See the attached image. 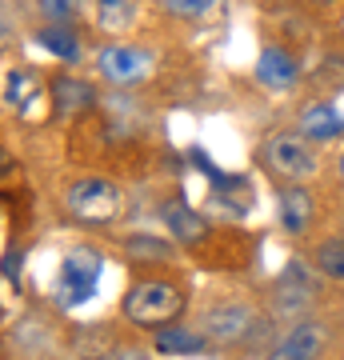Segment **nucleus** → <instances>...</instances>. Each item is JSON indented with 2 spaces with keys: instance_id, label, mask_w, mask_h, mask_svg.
Wrapping results in <instances>:
<instances>
[{
  "instance_id": "nucleus-13",
  "label": "nucleus",
  "mask_w": 344,
  "mask_h": 360,
  "mask_svg": "<svg viewBox=\"0 0 344 360\" xmlns=\"http://www.w3.org/2000/svg\"><path fill=\"white\" fill-rule=\"evenodd\" d=\"M92 104V89L84 84V80H52V108H56V116L60 120H68V116H80L84 108Z\"/></svg>"
},
{
  "instance_id": "nucleus-22",
  "label": "nucleus",
  "mask_w": 344,
  "mask_h": 360,
  "mask_svg": "<svg viewBox=\"0 0 344 360\" xmlns=\"http://www.w3.org/2000/svg\"><path fill=\"white\" fill-rule=\"evenodd\" d=\"M312 4H332V0H312Z\"/></svg>"
},
{
  "instance_id": "nucleus-10",
  "label": "nucleus",
  "mask_w": 344,
  "mask_h": 360,
  "mask_svg": "<svg viewBox=\"0 0 344 360\" xmlns=\"http://www.w3.org/2000/svg\"><path fill=\"white\" fill-rule=\"evenodd\" d=\"M120 257L128 264H136V269H160V264H177L180 260V248L165 236H148V232H132L120 240Z\"/></svg>"
},
{
  "instance_id": "nucleus-16",
  "label": "nucleus",
  "mask_w": 344,
  "mask_h": 360,
  "mask_svg": "<svg viewBox=\"0 0 344 360\" xmlns=\"http://www.w3.org/2000/svg\"><path fill=\"white\" fill-rule=\"evenodd\" d=\"M96 20L108 32H125L136 20V0H96Z\"/></svg>"
},
{
  "instance_id": "nucleus-20",
  "label": "nucleus",
  "mask_w": 344,
  "mask_h": 360,
  "mask_svg": "<svg viewBox=\"0 0 344 360\" xmlns=\"http://www.w3.org/2000/svg\"><path fill=\"white\" fill-rule=\"evenodd\" d=\"M104 360H153V352H148L144 345H132V340H116L113 352H108Z\"/></svg>"
},
{
  "instance_id": "nucleus-5",
  "label": "nucleus",
  "mask_w": 344,
  "mask_h": 360,
  "mask_svg": "<svg viewBox=\"0 0 344 360\" xmlns=\"http://www.w3.org/2000/svg\"><path fill=\"white\" fill-rule=\"evenodd\" d=\"M317 304H320L317 269H308L305 260L284 264L281 276L272 281V292H268V321H281V324L308 321L317 312Z\"/></svg>"
},
{
  "instance_id": "nucleus-12",
  "label": "nucleus",
  "mask_w": 344,
  "mask_h": 360,
  "mask_svg": "<svg viewBox=\"0 0 344 360\" xmlns=\"http://www.w3.org/2000/svg\"><path fill=\"white\" fill-rule=\"evenodd\" d=\"M153 352H160V356H196V352H204L208 348V340H204L200 328H192V324H168V328H160V333H153Z\"/></svg>"
},
{
  "instance_id": "nucleus-9",
  "label": "nucleus",
  "mask_w": 344,
  "mask_h": 360,
  "mask_svg": "<svg viewBox=\"0 0 344 360\" xmlns=\"http://www.w3.org/2000/svg\"><path fill=\"white\" fill-rule=\"evenodd\" d=\"M296 80H300V60L288 49L268 44L256 56V84H265L268 92H288V89H296Z\"/></svg>"
},
{
  "instance_id": "nucleus-8",
  "label": "nucleus",
  "mask_w": 344,
  "mask_h": 360,
  "mask_svg": "<svg viewBox=\"0 0 344 360\" xmlns=\"http://www.w3.org/2000/svg\"><path fill=\"white\" fill-rule=\"evenodd\" d=\"M276 208H281V212H276V217H281V229L288 232V236H308L320 220V200L312 196L308 184H281Z\"/></svg>"
},
{
  "instance_id": "nucleus-7",
  "label": "nucleus",
  "mask_w": 344,
  "mask_h": 360,
  "mask_svg": "<svg viewBox=\"0 0 344 360\" xmlns=\"http://www.w3.org/2000/svg\"><path fill=\"white\" fill-rule=\"evenodd\" d=\"M96 72L116 89H132L153 72V52L144 44H104L96 56Z\"/></svg>"
},
{
  "instance_id": "nucleus-2",
  "label": "nucleus",
  "mask_w": 344,
  "mask_h": 360,
  "mask_svg": "<svg viewBox=\"0 0 344 360\" xmlns=\"http://www.w3.org/2000/svg\"><path fill=\"white\" fill-rule=\"evenodd\" d=\"M256 160H260V168L268 176L281 180V184H308L320 172V148L300 129H284V132L265 136L260 148H256Z\"/></svg>"
},
{
  "instance_id": "nucleus-6",
  "label": "nucleus",
  "mask_w": 344,
  "mask_h": 360,
  "mask_svg": "<svg viewBox=\"0 0 344 360\" xmlns=\"http://www.w3.org/2000/svg\"><path fill=\"white\" fill-rule=\"evenodd\" d=\"M332 348V324L320 316L296 321L281 333V340L265 352V360H324Z\"/></svg>"
},
{
  "instance_id": "nucleus-18",
  "label": "nucleus",
  "mask_w": 344,
  "mask_h": 360,
  "mask_svg": "<svg viewBox=\"0 0 344 360\" xmlns=\"http://www.w3.org/2000/svg\"><path fill=\"white\" fill-rule=\"evenodd\" d=\"M44 25H72L84 13V0H37Z\"/></svg>"
},
{
  "instance_id": "nucleus-14",
  "label": "nucleus",
  "mask_w": 344,
  "mask_h": 360,
  "mask_svg": "<svg viewBox=\"0 0 344 360\" xmlns=\"http://www.w3.org/2000/svg\"><path fill=\"white\" fill-rule=\"evenodd\" d=\"M312 269L324 276V281H336L344 284V240L340 236H329L312 248Z\"/></svg>"
},
{
  "instance_id": "nucleus-19",
  "label": "nucleus",
  "mask_w": 344,
  "mask_h": 360,
  "mask_svg": "<svg viewBox=\"0 0 344 360\" xmlns=\"http://www.w3.org/2000/svg\"><path fill=\"white\" fill-rule=\"evenodd\" d=\"M160 8L177 20H200L217 8V0H160Z\"/></svg>"
},
{
  "instance_id": "nucleus-11",
  "label": "nucleus",
  "mask_w": 344,
  "mask_h": 360,
  "mask_svg": "<svg viewBox=\"0 0 344 360\" xmlns=\"http://www.w3.org/2000/svg\"><path fill=\"white\" fill-rule=\"evenodd\" d=\"M296 129L305 132L308 141L324 144V141L344 136V116H340V108H336V104L317 101V104H308V108H300V116H296Z\"/></svg>"
},
{
  "instance_id": "nucleus-3",
  "label": "nucleus",
  "mask_w": 344,
  "mask_h": 360,
  "mask_svg": "<svg viewBox=\"0 0 344 360\" xmlns=\"http://www.w3.org/2000/svg\"><path fill=\"white\" fill-rule=\"evenodd\" d=\"M260 312H268V309H260L253 296L229 292V296H217V300L200 312L196 328L204 333L208 348H241V345H248V340L256 336V328H260Z\"/></svg>"
},
{
  "instance_id": "nucleus-1",
  "label": "nucleus",
  "mask_w": 344,
  "mask_h": 360,
  "mask_svg": "<svg viewBox=\"0 0 344 360\" xmlns=\"http://www.w3.org/2000/svg\"><path fill=\"white\" fill-rule=\"evenodd\" d=\"M184 312H189V288L172 276H136L120 296V321L141 333H160L168 324H180Z\"/></svg>"
},
{
  "instance_id": "nucleus-21",
  "label": "nucleus",
  "mask_w": 344,
  "mask_h": 360,
  "mask_svg": "<svg viewBox=\"0 0 344 360\" xmlns=\"http://www.w3.org/2000/svg\"><path fill=\"white\" fill-rule=\"evenodd\" d=\"M336 180H340V188H344V148H340V156H336Z\"/></svg>"
},
{
  "instance_id": "nucleus-17",
  "label": "nucleus",
  "mask_w": 344,
  "mask_h": 360,
  "mask_svg": "<svg viewBox=\"0 0 344 360\" xmlns=\"http://www.w3.org/2000/svg\"><path fill=\"white\" fill-rule=\"evenodd\" d=\"M165 220L172 224V232H177V245H196V236L208 229V224H204V217H192L184 205H168Z\"/></svg>"
},
{
  "instance_id": "nucleus-15",
  "label": "nucleus",
  "mask_w": 344,
  "mask_h": 360,
  "mask_svg": "<svg viewBox=\"0 0 344 360\" xmlns=\"http://www.w3.org/2000/svg\"><path fill=\"white\" fill-rule=\"evenodd\" d=\"M37 40L60 60H77L80 56V37L72 32V25H44L37 32Z\"/></svg>"
},
{
  "instance_id": "nucleus-4",
  "label": "nucleus",
  "mask_w": 344,
  "mask_h": 360,
  "mask_svg": "<svg viewBox=\"0 0 344 360\" xmlns=\"http://www.w3.org/2000/svg\"><path fill=\"white\" fill-rule=\"evenodd\" d=\"M64 212L80 229H113L125 217V188L108 176H77L64 188Z\"/></svg>"
}]
</instances>
